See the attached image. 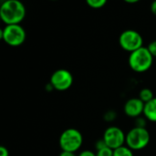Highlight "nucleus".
<instances>
[{
	"mask_svg": "<svg viewBox=\"0 0 156 156\" xmlns=\"http://www.w3.org/2000/svg\"><path fill=\"white\" fill-rule=\"evenodd\" d=\"M51 87L57 90L64 91L71 87L73 84V76L72 74L64 69H58L53 72L50 78Z\"/></svg>",
	"mask_w": 156,
	"mask_h": 156,
	"instance_id": "8",
	"label": "nucleus"
},
{
	"mask_svg": "<svg viewBox=\"0 0 156 156\" xmlns=\"http://www.w3.org/2000/svg\"><path fill=\"white\" fill-rule=\"evenodd\" d=\"M82 143L83 137L81 133L73 128L65 130L59 137V146L65 152H77L82 145Z\"/></svg>",
	"mask_w": 156,
	"mask_h": 156,
	"instance_id": "4",
	"label": "nucleus"
},
{
	"mask_svg": "<svg viewBox=\"0 0 156 156\" xmlns=\"http://www.w3.org/2000/svg\"><path fill=\"white\" fill-rule=\"evenodd\" d=\"M151 11L154 15L156 16V0L151 4Z\"/></svg>",
	"mask_w": 156,
	"mask_h": 156,
	"instance_id": "18",
	"label": "nucleus"
},
{
	"mask_svg": "<svg viewBox=\"0 0 156 156\" xmlns=\"http://www.w3.org/2000/svg\"><path fill=\"white\" fill-rule=\"evenodd\" d=\"M102 139L109 148L115 150L124 145V143L126 142V135L119 127L112 126L106 129Z\"/></svg>",
	"mask_w": 156,
	"mask_h": 156,
	"instance_id": "7",
	"label": "nucleus"
},
{
	"mask_svg": "<svg viewBox=\"0 0 156 156\" xmlns=\"http://www.w3.org/2000/svg\"><path fill=\"white\" fill-rule=\"evenodd\" d=\"M125 2L130 4H134V3H138V0H125Z\"/></svg>",
	"mask_w": 156,
	"mask_h": 156,
	"instance_id": "20",
	"label": "nucleus"
},
{
	"mask_svg": "<svg viewBox=\"0 0 156 156\" xmlns=\"http://www.w3.org/2000/svg\"><path fill=\"white\" fill-rule=\"evenodd\" d=\"M113 156H133V150L128 146H122L118 149L113 150Z\"/></svg>",
	"mask_w": 156,
	"mask_h": 156,
	"instance_id": "12",
	"label": "nucleus"
},
{
	"mask_svg": "<svg viewBox=\"0 0 156 156\" xmlns=\"http://www.w3.org/2000/svg\"><path fill=\"white\" fill-rule=\"evenodd\" d=\"M96 156H113V150L109 147H104L97 151Z\"/></svg>",
	"mask_w": 156,
	"mask_h": 156,
	"instance_id": "14",
	"label": "nucleus"
},
{
	"mask_svg": "<svg viewBox=\"0 0 156 156\" xmlns=\"http://www.w3.org/2000/svg\"><path fill=\"white\" fill-rule=\"evenodd\" d=\"M79 156H96V154H94L93 152H91V151H83V152H81Z\"/></svg>",
	"mask_w": 156,
	"mask_h": 156,
	"instance_id": "17",
	"label": "nucleus"
},
{
	"mask_svg": "<svg viewBox=\"0 0 156 156\" xmlns=\"http://www.w3.org/2000/svg\"><path fill=\"white\" fill-rule=\"evenodd\" d=\"M86 3L91 8L100 9V8L103 7L107 4V1L106 0H87Z\"/></svg>",
	"mask_w": 156,
	"mask_h": 156,
	"instance_id": "13",
	"label": "nucleus"
},
{
	"mask_svg": "<svg viewBox=\"0 0 156 156\" xmlns=\"http://www.w3.org/2000/svg\"><path fill=\"white\" fill-rule=\"evenodd\" d=\"M128 62L130 68L135 72H144L152 67L154 57L147 48L143 47L130 53Z\"/></svg>",
	"mask_w": 156,
	"mask_h": 156,
	"instance_id": "2",
	"label": "nucleus"
},
{
	"mask_svg": "<svg viewBox=\"0 0 156 156\" xmlns=\"http://www.w3.org/2000/svg\"><path fill=\"white\" fill-rule=\"evenodd\" d=\"M154 98V92L152 90L148 89V88H144L140 91L139 94V99L144 102V103H147L150 101H152Z\"/></svg>",
	"mask_w": 156,
	"mask_h": 156,
	"instance_id": "11",
	"label": "nucleus"
},
{
	"mask_svg": "<svg viewBox=\"0 0 156 156\" xmlns=\"http://www.w3.org/2000/svg\"><path fill=\"white\" fill-rule=\"evenodd\" d=\"M144 114L149 121L156 122V97L149 102L145 103Z\"/></svg>",
	"mask_w": 156,
	"mask_h": 156,
	"instance_id": "10",
	"label": "nucleus"
},
{
	"mask_svg": "<svg viewBox=\"0 0 156 156\" xmlns=\"http://www.w3.org/2000/svg\"><path fill=\"white\" fill-rule=\"evenodd\" d=\"M119 43L124 50L132 53L143 48L144 39L138 31L133 29H127L120 35Z\"/></svg>",
	"mask_w": 156,
	"mask_h": 156,
	"instance_id": "6",
	"label": "nucleus"
},
{
	"mask_svg": "<svg viewBox=\"0 0 156 156\" xmlns=\"http://www.w3.org/2000/svg\"><path fill=\"white\" fill-rule=\"evenodd\" d=\"M150 143V133L145 127H134L126 134V145L132 150L144 149Z\"/></svg>",
	"mask_w": 156,
	"mask_h": 156,
	"instance_id": "3",
	"label": "nucleus"
},
{
	"mask_svg": "<svg viewBox=\"0 0 156 156\" xmlns=\"http://www.w3.org/2000/svg\"><path fill=\"white\" fill-rule=\"evenodd\" d=\"M59 156H76L74 153H70V152H65V151H62L60 153Z\"/></svg>",
	"mask_w": 156,
	"mask_h": 156,
	"instance_id": "19",
	"label": "nucleus"
},
{
	"mask_svg": "<svg viewBox=\"0 0 156 156\" xmlns=\"http://www.w3.org/2000/svg\"><path fill=\"white\" fill-rule=\"evenodd\" d=\"M144 105L139 98H133L128 100L124 104V112L129 117H138L144 111Z\"/></svg>",
	"mask_w": 156,
	"mask_h": 156,
	"instance_id": "9",
	"label": "nucleus"
},
{
	"mask_svg": "<svg viewBox=\"0 0 156 156\" xmlns=\"http://www.w3.org/2000/svg\"><path fill=\"white\" fill-rule=\"evenodd\" d=\"M147 48H148V50L150 51V53L152 54V56H153L154 58H156V40L152 41V42L148 45Z\"/></svg>",
	"mask_w": 156,
	"mask_h": 156,
	"instance_id": "15",
	"label": "nucleus"
},
{
	"mask_svg": "<svg viewBox=\"0 0 156 156\" xmlns=\"http://www.w3.org/2000/svg\"><path fill=\"white\" fill-rule=\"evenodd\" d=\"M0 156H9V152L5 146H0Z\"/></svg>",
	"mask_w": 156,
	"mask_h": 156,
	"instance_id": "16",
	"label": "nucleus"
},
{
	"mask_svg": "<svg viewBox=\"0 0 156 156\" xmlns=\"http://www.w3.org/2000/svg\"><path fill=\"white\" fill-rule=\"evenodd\" d=\"M26 31L18 25H6L0 31V38L11 47H19L26 40Z\"/></svg>",
	"mask_w": 156,
	"mask_h": 156,
	"instance_id": "5",
	"label": "nucleus"
},
{
	"mask_svg": "<svg viewBox=\"0 0 156 156\" xmlns=\"http://www.w3.org/2000/svg\"><path fill=\"white\" fill-rule=\"evenodd\" d=\"M26 16V7L19 0H6L1 4L0 17L6 25H18Z\"/></svg>",
	"mask_w": 156,
	"mask_h": 156,
	"instance_id": "1",
	"label": "nucleus"
}]
</instances>
